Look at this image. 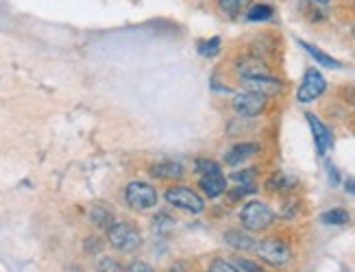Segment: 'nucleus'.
<instances>
[{
	"instance_id": "obj_1",
	"label": "nucleus",
	"mask_w": 355,
	"mask_h": 272,
	"mask_svg": "<svg viewBox=\"0 0 355 272\" xmlns=\"http://www.w3.org/2000/svg\"><path fill=\"white\" fill-rule=\"evenodd\" d=\"M107 237H110V244L122 253H131L142 244L140 231H137L135 226H131L129 222H112Z\"/></svg>"
},
{
	"instance_id": "obj_2",
	"label": "nucleus",
	"mask_w": 355,
	"mask_h": 272,
	"mask_svg": "<svg viewBox=\"0 0 355 272\" xmlns=\"http://www.w3.org/2000/svg\"><path fill=\"white\" fill-rule=\"evenodd\" d=\"M272 218H275V216H272L270 207L264 205V203H259V201L246 203L244 209H242V214H240L242 224H244L249 231H261V229H266V226H270Z\"/></svg>"
},
{
	"instance_id": "obj_3",
	"label": "nucleus",
	"mask_w": 355,
	"mask_h": 272,
	"mask_svg": "<svg viewBox=\"0 0 355 272\" xmlns=\"http://www.w3.org/2000/svg\"><path fill=\"white\" fill-rule=\"evenodd\" d=\"M257 255L261 262L270 266H286L290 262V246L279 237H268L257 244Z\"/></svg>"
},
{
	"instance_id": "obj_4",
	"label": "nucleus",
	"mask_w": 355,
	"mask_h": 272,
	"mask_svg": "<svg viewBox=\"0 0 355 272\" xmlns=\"http://www.w3.org/2000/svg\"><path fill=\"white\" fill-rule=\"evenodd\" d=\"M125 199H127V203L133 209L144 211V209H150L153 205L157 203V192H155V188L148 185V183H142V181H133V183H129L127 190H125Z\"/></svg>"
},
{
	"instance_id": "obj_5",
	"label": "nucleus",
	"mask_w": 355,
	"mask_h": 272,
	"mask_svg": "<svg viewBox=\"0 0 355 272\" xmlns=\"http://www.w3.org/2000/svg\"><path fill=\"white\" fill-rule=\"evenodd\" d=\"M164 199L171 205L179 207V209L192 211V214H200V211L205 209L203 199H200L196 192L188 190V188H171V190H166Z\"/></svg>"
},
{
	"instance_id": "obj_6",
	"label": "nucleus",
	"mask_w": 355,
	"mask_h": 272,
	"mask_svg": "<svg viewBox=\"0 0 355 272\" xmlns=\"http://www.w3.org/2000/svg\"><path fill=\"white\" fill-rule=\"evenodd\" d=\"M325 89H327L325 77H322L318 70L310 68V70L305 72L303 83H301L299 92H297V98H299V102H312L318 96H322V92H325Z\"/></svg>"
},
{
	"instance_id": "obj_7",
	"label": "nucleus",
	"mask_w": 355,
	"mask_h": 272,
	"mask_svg": "<svg viewBox=\"0 0 355 272\" xmlns=\"http://www.w3.org/2000/svg\"><path fill=\"white\" fill-rule=\"evenodd\" d=\"M234 109L240 116H246V118L259 116L261 111L266 109V96L255 94V92H242V94H238L234 98Z\"/></svg>"
},
{
	"instance_id": "obj_8",
	"label": "nucleus",
	"mask_w": 355,
	"mask_h": 272,
	"mask_svg": "<svg viewBox=\"0 0 355 272\" xmlns=\"http://www.w3.org/2000/svg\"><path fill=\"white\" fill-rule=\"evenodd\" d=\"M305 118H307V123H310V129H312V135H314L318 155H325L327 150L331 148V133H329V129L322 125L314 114H305Z\"/></svg>"
},
{
	"instance_id": "obj_9",
	"label": "nucleus",
	"mask_w": 355,
	"mask_h": 272,
	"mask_svg": "<svg viewBox=\"0 0 355 272\" xmlns=\"http://www.w3.org/2000/svg\"><path fill=\"white\" fill-rule=\"evenodd\" d=\"M238 72H240V77H244V81L246 79L270 77L268 66L261 62V59H257V57H242L240 62H238Z\"/></svg>"
},
{
	"instance_id": "obj_10",
	"label": "nucleus",
	"mask_w": 355,
	"mask_h": 272,
	"mask_svg": "<svg viewBox=\"0 0 355 272\" xmlns=\"http://www.w3.org/2000/svg\"><path fill=\"white\" fill-rule=\"evenodd\" d=\"M198 185L209 196V199H216V196H220L227 190V179H225V174L220 170H216V172H209V174H200Z\"/></svg>"
},
{
	"instance_id": "obj_11",
	"label": "nucleus",
	"mask_w": 355,
	"mask_h": 272,
	"mask_svg": "<svg viewBox=\"0 0 355 272\" xmlns=\"http://www.w3.org/2000/svg\"><path fill=\"white\" fill-rule=\"evenodd\" d=\"M257 150H259V146H257V144H253V142H242V144H236L234 148H229V150H227L225 161H227L229 165L242 163V161H246L249 157H253V155L257 153Z\"/></svg>"
},
{
	"instance_id": "obj_12",
	"label": "nucleus",
	"mask_w": 355,
	"mask_h": 272,
	"mask_svg": "<svg viewBox=\"0 0 355 272\" xmlns=\"http://www.w3.org/2000/svg\"><path fill=\"white\" fill-rule=\"evenodd\" d=\"M246 87L249 92L261 94V96H272L282 92V83L275 81L270 77H261V79H246Z\"/></svg>"
},
{
	"instance_id": "obj_13",
	"label": "nucleus",
	"mask_w": 355,
	"mask_h": 272,
	"mask_svg": "<svg viewBox=\"0 0 355 272\" xmlns=\"http://www.w3.org/2000/svg\"><path fill=\"white\" fill-rule=\"evenodd\" d=\"M150 172L155 176H159V179H179V176H183V168H181V163H177V161L155 163L150 168Z\"/></svg>"
},
{
	"instance_id": "obj_14",
	"label": "nucleus",
	"mask_w": 355,
	"mask_h": 272,
	"mask_svg": "<svg viewBox=\"0 0 355 272\" xmlns=\"http://www.w3.org/2000/svg\"><path fill=\"white\" fill-rule=\"evenodd\" d=\"M301 46L307 51V55H310L312 59H316V62L320 64V66H325V68H334V70H338L340 68V62H336L334 57H329L327 53H322L320 48H316V46H312V44H307V42H301Z\"/></svg>"
},
{
	"instance_id": "obj_15",
	"label": "nucleus",
	"mask_w": 355,
	"mask_h": 272,
	"mask_svg": "<svg viewBox=\"0 0 355 272\" xmlns=\"http://www.w3.org/2000/svg\"><path fill=\"white\" fill-rule=\"evenodd\" d=\"M295 183H297V179L288 176L286 172H275L266 181V190H270V192H286V190H290Z\"/></svg>"
},
{
	"instance_id": "obj_16",
	"label": "nucleus",
	"mask_w": 355,
	"mask_h": 272,
	"mask_svg": "<svg viewBox=\"0 0 355 272\" xmlns=\"http://www.w3.org/2000/svg\"><path fill=\"white\" fill-rule=\"evenodd\" d=\"M225 239H227V244L229 246H234V248H238V251H249V248H253V244L255 242L246 235V233H242V231H229L227 235H225Z\"/></svg>"
},
{
	"instance_id": "obj_17",
	"label": "nucleus",
	"mask_w": 355,
	"mask_h": 272,
	"mask_svg": "<svg viewBox=\"0 0 355 272\" xmlns=\"http://www.w3.org/2000/svg\"><path fill=\"white\" fill-rule=\"evenodd\" d=\"M320 220L325 222V224H331V226H343V224H347V222H349V214H347L345 209L336 207V209L325 211V214L320 216Z\"/></svg>"
},
{
	"instance_id": "obj_18",
	"label": "nucleus",
	"mask_w": 355,
	"mask_h": 272,
	"mask_svg": "<svg viewBox=\"0 0 355 272\" xmlns=\"http://www.w3.org/2000/svg\"><path fill=\"white\" fill-rule=\"evenodd\" d=\"M249 3H251V0H218L220 9L227 13V16H238V13L244 11V7Z\"/></svg>"
},
{
	"instance_id": "obj_19",
	"label": "nucleus",
	"mask_w": 355,
	"mask_h": 272,
	"mask_svg": "<svg viewBox=\"0 0 355 272\" xmlns=\"http://www.w3.org/2000/svg\"><path fill=\"white\" fill-rule=\"evenodd\" d=\"M246 18H249L251 22H264V20L272 18V9L268 5H255V7L249 9Z\"/></svg>"
},
{
	"instance_id": "obj_20",
	"label": "nucleus",
	"mask_w": 355,
	"mask_h": 272,
	"mask_svg": "<svg viewBox=\"0 0 355 272\" xmlns=\"http://www.w3.org/2000/svg\"><path fill=\"white\" fill-rule=\"evenodd\" d=\"M218 51H220V37H209V39L198 42V55L214 57Z\"/></svg>"
},
{
	"instance_id": "obj_21",
	"label": "nucleus",
	"mask_w": 355,
	"mask_h": 272,
	"mask_svg": "<svg viewBox=\"0 0 355 272\" xmlns=\"http://www.w3.org/2000/svg\"><path fill=\"white\" fill-rule=\"evenodd\" d=\"M92 222L98 224V226H110L112 224V214H110V209H105V207H94L92 209Z\"/></svg>"
},
{
	"instance_id": "obj_22",
	"label": "nucleus",
	"mask_w": 355,
	"mask_h": 272,
	"mask_svg": "<svg viewBox=\"0 0 355 272\" xmlns=\"http://www.w3.org/2000/svg\"><path fill=\"white\" fill-rule=\"evenodd\" d=\"M194 170H196L198 174H209V172L220 170V165L216 163V161H211V159H196Z\"/></svg>"
},
{
	"instance_id": "obj_23",
	"label": "nucleus",
	"mask_w": 355,
	"mask_h": 272,
	"mask_svg": "<svg viewBox=\"0 0 355 272\" xmlns=\"http://www.w3.org/2000/svg\"><path fill=\"white\" fill-rule=\"evenodd\" d=\"M207 272H238V266L227 262V260H214L207 266Z\"/></svg>"
},
{
	"instance_id": "obj_24",
	"label": "nucleus",
	"mask_w": 355,
	"mask_h": 272,
	"mask_svg": "<svg viewBox=\"0 0 355 272\" xmlns=\"http://www.w3.org/2000/svg\"><path fill=\"white\" fill-rule=\"evenodd\" d=\"M98 272H125L120 268V264L116 260H112V257H105V260H101L98 264Z\"/></svg>"
},
{
	"instance_id": "obj_25",
	"label": "nucleus",
	"mask_w": 355,
	"mask_h": 272,
	"mask_svg": "<svg viewBox=\"0 0 355 272\" xmlns=\"http://www.w3.org/2000/svg\"><path fill=\"white\" fill-rule=\"evenodd\" d=\"M253 179H255V170H242L234 174V181H238L240 185H255Z\"/></svg>"
},
{
	"instance_id": "obj_26",
	"label": "nucleus",
	"mask_w": 355,
	"mask_h": 272,
	"mask_svg": "<svg viewBox=\"0 0 355 272\" xmlns=\"http://www.w3.org/2000/svg\"><path fill=\"white\" fill-rule=\"evenodd\" d=\"M236 266L246 270V272H266V270H261L255 262H249V260H236Z\"/></svg>"
},
{
	"instance_id": "obj_27",
	"label": "nucleus",
	"mask_w": 355,
	"mask_h": 272,
	"mask_svg": "<svg viewBox=\"0 0 355 272\" xmlns=\"http://www.w3.org/2000/svg\"><path fill=\"white\" fill-rule=\"evenodd\" d=\"M127 272H155L153 270L148 264H144V262H133L129 268H127Z\"/></svg>"
},
{
	"instance_id": "obj_28",
	"label": "nucleus",
	"mask_w": 355,
	"mask_h": 272,
	"mask_svg": "<svg viewBox=\"0 0 355 272\" xmlns=\"http://www.w3.org/2000/svg\"><path fill=\"white\" fill-rule=\"evenodd\" d=\"M327 168H329V179H331V183H338V181H340V179H338V172H336V168H334L331 163L327 165Z\"/></svg>"
},
{
	"instance_id": "obj_29",
	"label": "nucleus",
	"mask_w": 355,
	"mask_h": 272,
	"mask_svg": "<svg viewBox=\"0 0 355 272\" xmlns=\"http://www.w3.org/2000/svg\"><path fill=\"white\" fill-rule=\"evenodd\" d=\"M345 188H347V192L355 194V179H349L347 183H345Z\"/></svg>"
},
{
	"instance_id": "obj_30",
	"label": "nucleus",
	"mask_w": 355,
	"mask_h": 272,
	"mask_svg": "<svg viewBox=\"0 0 355 272\" xmlns=\"http://www.w3.org/2000/svg\"><path fill=\"white\" fill-rule=\"evenodd\" d=\"M318 3H320V5H327V3H329V0H318Z\"/></svg>"
}]
</instances>
